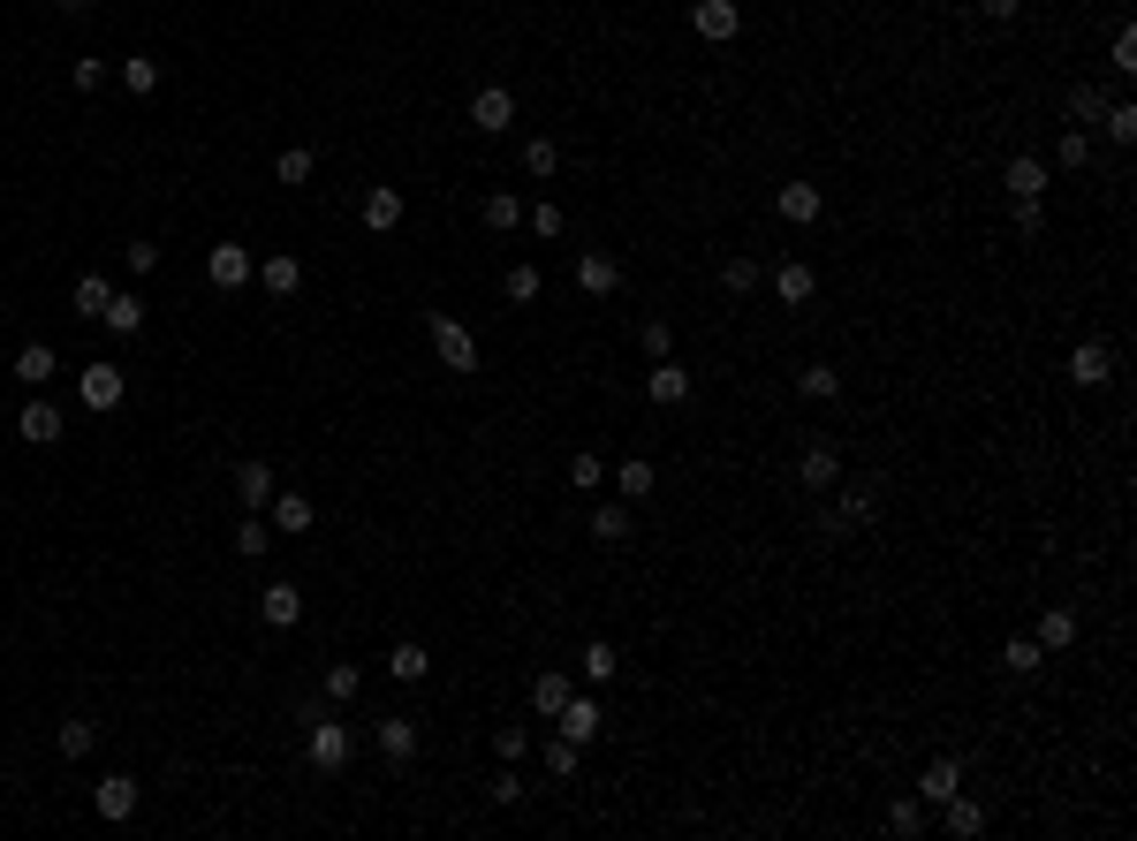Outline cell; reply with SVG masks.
<instances>
[{"instance_id":"58","label":"cell","mask_w":1137,"mask_h":841,"mask_svg":"<svg viewBox=\"0 0 1137 841\" xmlns=\"http://www.w3.org/2000/svg\"><path fill=\"white\" fill-rule=\"evenodd\" d=\"M486 797H493V803H523V781H516V773H493Z\"/></svg>"},{"instance_id":"49","label":"cell","mask_w":1137,"mask_h":841,"mask_svg":"<svg viewBox=\"0 0 1137 841\" xmlns=\"http://www.w3.org/2000/svg\"><path fill=\"white\" fill-rule=\"evenodd\" d=\"M637 341H645V357H668V349H675V327H668V319H645V327H637Z\"/></svg>"},{"instance_id":"5","label":"cell","mask_w":1137,"mask_h":841,"mask_svg":"<svg viewBox=\"0 0 1137 841\" xmlns=\"http://www.w3.org/2000/svg\"><path fill=\"white\" fill-rule=\"evenodd\" d=\"M690 387H698V379H690V364H675V357H652V372H645V394H652L660 410H682V402H690Z\"/></svg>"},{"instance_id":"60","label":"cell","mask_w":1137,"mask_h":841,"mask_svg":"<svg viewBox=\"0 0 1137 841\" xmlns=\"http://www.w3.org/2000/svg\"><path fill=\"white\" fill-rule=\"evenodd\" d=\"M986 16H994V23H1016V0H986Z\"/></svg>"},{"instance_id":"59","label":"cell","mask_w":1137,"mask_h":841,"mask_svg":"<svg viewBox=\"0 0 1137 841\" xmlns=\"http://www.w3.org/2000/svg\"><path fill=\"white\" fill-rule=\"evenodd\" d=\"M129 273H152V266H160V243H129Z\"/></svg>"},{"instance_id":"43","label":"cell","mask_w":1137,"mask_h":841,"mask_svg":"<svg viewBox=\"0 0 1137 841\" xmlns=\"http://www.w3.org/2000/svg\"><path fill=\"white\" fill-rule=\"evenodd\" d=\"M236 553H243V561H258V553H273V523H258V515H243V531H236Z\"/></svg>"},{"instance_id":"24","label":"cell","mask_w":1137,"mask_h":841,"mask_svg":"<svg viewBox=\"0 0 1137 841\" xmlns=\"http://www.w3.org/2000/svg\"><path fill=\"white\" fill-rule=\"evenodd\" d=\"M630 531H637V523H630V508H615V501H599V508H591V539H599V547H630Z\"/></svg>"},{"instance_id":"51","label":"cell","mask_w":1137,"mask_h":841,"mask_svg":"<svg viewBox=\"0 0 1137 841\" xmlns=\"http://www.w3.org/2000/svg\"><path fill=\"white\" fill-rule=\"evenodd\" d=\"M872 515H880V493H865V485L842 493V523H872Z\"/></svg>"},{"instance_id":"42","label":"cell","mask_w":1137,"mask_h":841,"mask_svg":"<svg viewBox=\"0 0 1137 841\" xmlns=\"http://www.w3.org/2000/svg\"><path fill=\"white\" fill-rule=\"evenodd\" d=\"M569 485H577V493H599V485H607V463H599L591 448H585V455H569Z\"/></svg>"},{"instance_id":"45","label":"cell","mask_w":1137,"mask_h":841,"mask_svg":"<svg viewBox=\"0 0 1137 841\" xmlns=\"http://www.w3.org/2000/svg\"><path fill=\"white\" fill-rule=\"evenodd\" d=\"M1099 129H1107L1115 144H1130V137H1137V107H1130V99H1115V107L1099 114Z\"/></svg>"},{"instance_id":"41","label":"cell","mask_w":1137,"mask_h":841,"mask_svg":"<svg viewBox=\"0 0 1137 841\" xmlns=\"http://www.w3.org/2000/svg\"><path fill=\"white\" fill-rule=\"evenodd\" d=\"M1085 160H1093V129H1069V137L1054 144V168H1069V174H1077Z\"/></svg>"},{"instance_id":"6","label":"cell","mask_w":1137,"mask_h":841,"mask_svg":"<svg viewBox=\"0 0 1137 841\" xmlns=\"http://www.w3.org/2000/svg\"><path fill=\"white\" fill-rule=\"evenodd\" d=\"M797 485H804V493H835V485H842V455H835L827 440L804 448V455H797Z\"/></svg>"},{"instance_id":"13","label":"cell","mask_w":1137,"mask_h":841,"mask_svg":"<svg viewBox=\"0 0 1137 841\" xmlns=\"http://www.w3.org/2000/svg\"><path fill=\"white\" fill-rule=\"evenodd\" d=\"M77 394H84V410H114L122 402V364H84Z\"/></svg>"},{"instance_id":"19","label":"cell","mask_w":1137,"mask_h":841,"mask_svg":"<svg viewBox=\"0 0 1137 841\" xmlns=\"http://www.w3.org/2000/svg\"><path fill=\"white\" fill-rule=\"evenodd\" d=\"M1001 182H1009V198H1047V182H1054V174H1047V160H1031V152H1016V160H1009V174H1001Z\"/></svg>"},{"instance_id":"9","label":"cell","mask_w":1137,"mask_h":841,"mask_svg":"<svg viewBox=\"0 0 1137 841\" xmlns=\"http://www.w3.org/2000/svg\"><path fill=\"white\" fill-rule=\"evenodd\" d=\"M372 743H379V758H387V765H410V758H418V720L387 713V720L372 728Z\"/></svg>"},{"instance_id":"44","label":"cell","mask_w":1137,"mask_h":841,"mask_svg":"<svg viewBox=\"0 0 1137 841\" xmlns=\"http://www.w3.org/2000/svg\"><path fill=\"white\" fill-rule=\"evenodd\" d=\"M720 289H728V296H751L758 289V258H728V266H720Z\"/></svg>"},{"instance_id":"26","label":"cell","mask_w":1137,"mask_h":841,"mask_svg":"<svg viewBox=\"0 0 1137 841\" xmlns=\"http://www.w3.org/2000/svg\"><path fill=\"white\" fill-rule=\"evenodd\" d=\"M561 705H569V674H561V668H547L539 682H531V713H539V720L553 728V713H561Z\"/></svg>"},{"instance_id":"50","label":"cell","mask_w":1137,"mask_h":841,"mask_svg":"<svg viewBox=\"0 0 1137 841\" xmlns=\"http://www.w3.org/2000/svg\"><path fill=\"white\" fill-rule=\"evenodd\" d=\"M547 773H553V781L577 773V743H569V735H553V743H547Z\"/></svg>"},{"instance_id":"30","label":"cell","mask_w":1137,"mask_h":841,"mask_svg":"<svg viewBox=\"0 0 1137 841\" xmlns=\"http://www.w3.org/2000/svg\"><path fill=\"white\" fill-rule=\"evenodd\" d=\"M1001 668H1009V674H1039V668H1047V644H1039V637H1009V644H1001Z\"/></svg>"},{"instance_id":"20","label":"cell","mask_w":1137,"mask_h":841,"mask_svg":"<svg viewBox=\"0 0 1137 841\" xmlns=\"http://www.w3.org/2000/svg\"><path fill=\"white\" fill-rule=\"evenodd\" d=\"M387 674H395V682H410V690H418L425 674H432V652H425L418 637H402V644H395V652H387Z\"/></svg>"},{"instance_id":"62","label":"cell","mask_w":1137,"mask_h":841,"mask_svg":"<svg viewBox=\"0 0 1137 841\" xmlns=\"http://www.w3.org/2000/svg\"><path fill=\"white\" fill-rule=\"evenodd\" d=\"M736 8H751V0H736Z\"/></svg>"},{"instance_id":"15","label":"cell","mask_w":1137,"mask_h":841,"mask_svg":"<svg viewBox=\"0 0 1137 841\" xmlns=\"http://www.w3.org/2000/svg\"><path fill=\"white\" fill-rule=\"evenodd\" d=\"M91 811H99V819H114V827H122L129 811H137V781H129V773H107V781H99V789H91Z\"/></svg>"},{"instance_id":"34","label":"cell","mask_w":1137,"mask_h":841,"mask_svg":"<svg viewBox=\"0 0 1137 841\" xmlns=\"http://www.w3.org/2000/svg\"><path fill=\"white\" fill-rule=\"evenodd\" d=\"M258 281H266V296H296V289H303V266H296V258H266Z\"/></svg>"},{"instance_id":"48","label":"cell","mask_w":1137,"mask_h":841,"mask_svg":"<svg viewBox=\"0 0 1137 841\" xmlns=\"http://www.w3.org/2000/svg\"><path fill=\"white\" fill-rule=\"evenodd\" d=\"M523 168H531V174H553V168H561V152H553V137H531V144H523Z\"/></svg>"},{"instance_id":"31","label":"cell","mask_w":1137,"mask_h":841,"mask_svg":"<svg viewBox=\"0 0 1137 841\" xmlns=\"http://www.w3.org/2000/svg\"><path fill=\"white\" fill-rule=\"evenodd\" d=\"M1039 644H1047V652H1069V644H1077V614H1069V607H1047V614H1039Z\"/></svg>"},{"instance_id":"7","label":"cell","mask_w":1137,"mask_h":841,"mask_svg":"<svg viewBox=\"0 0 1137 841\" xmlns=\"http://www.w3.org/2000/svg\"><path fill=\"white\" fill-rule=\"evenodd\" d=\"M258 622H266V630H296V622H303V591H296L289 577L266 584V591H258Z\"/></svg>"},{"instance_id":"46","label":"cell","mask_w":1137,"mask_h":841,"mask_svg":"<svg viewBox=\"0 0 1137 841\" xmlns=\"http://www.w3.org/2000/svg\"><path fill=\"white\" fill-rule=\"evenodd\" d=\"M91 743H99V728H91V720H61V758H84Z\"/></svg>"},{"instance_id":"29","label":"cell","mask_w":1137,"mask_h":841,"mask_svg":"<svg viewBox=\"0 0 1137 841\" xmlns=\"http://www.w3.org/2000/svg\"><path fill=\"white\" fill-rule=\"evenodd\" d=\"M99 327H107V334H137V327H144V303H137V296H107V311H99Z\"/></svg>"},{"instance_id":"4","label":"cell","mask_w":1137,"mask_h":841,"mask_svg":"<svg viewBox=\"0 0 1137 841\" xmlns=\"http://www.w3.org/2000/svg\"><path fill=\"white\" fill-rule=\"evenodd\" d=\"M251 273H258V266H251V251H243V243H212V251H206V281L220 296H236Z\"/></svg>"},{"instance_id":"57","label":"cell","mask_w":1137,"mask_h":841,"mask_svg":"<svg viewBox=\"0 0 1137 841\" xmlns=\"http://www.w3.org/2000/svg\"><path fill=\"white\" fill-rule=\"evenodd\" d=\"M493 751H501V758H523V751H531V735H523V728H493Z\"/></svg>"},{"instance_id":"25","label":"cell","mask_w":1137,"mask_h":841,"mask_svg":"<svg viewBox=\"0 0 1137 841\" xmlns=\"http://www.w3.org/2000/svg\"><path fill=\"white\" fill-rule=\"evenodd\" d=\"M53 372H61V357H53L46 341H23V349H16V379H23V387H46Z\"/></svg>"},{"instance_id":"8","label":"cell","mask_w":1137,"mask_h":841,"mask_svg":"<svg viewBox=\"0 0 1137 841\" xmlns=\"http://www.w3.org/2000/svg\"><path fill=\"white\" fill-rule=\"evenodd\" d=\"M774 212H781L789 228H811V220L827 212V198H819V182H781V190H774Z\"/></svg>"},{"instance_id":"22","label":"cell","mask_w":1137,"mask_h":841,"mask_svg":"<svg viewBox=\"0 0 1137 841\" xmlns=\"http://www.w3.org/2000/svg\"><path fill=\"white\" fill-rule=\"evenodd\" d=\"M956 789H964V765H956V758H932L926 773H918V797L926 803H948Z\"/></svg>"},{"instance_id":"2","label":"cell","mask_w":1137,"mask_h":841,"mask_svg":"<svg viewBox=\"0 0 1137 841\" xmlns=\"http://www.w3.org/2000/svg\"><path fill=\"white\" fill-rule=\"evenodd\" d=\"M425 334H432V357H440L448 372H478V341H470V327H456L448 311H425Z\"/></svg>"},{"instance_id":"28","label":"cell","mask_w":1137,"mask_h":841,"mask_svg":"<svg viewBox=\"0 0 1137 841\" xmlns=\"http://www.w3.org/2000/svg\"><path fill=\"white\" fill-rule=\"evenodd\" d=\"M107 296H114V281H107V273H84V281L69 289V311H77V319H99V311H107Z\"/></svg>"},{"instance_id":"16","label":"cell","mask_w":1137,"mask_h":841,"mask_svg":"<svg viewBox=\"0 0 1137 841\" xmlns=\"http://www.w3.org/2000/svg\"><path fill=\"white\" fill-rule=\"evenodd\" d=\"M16 432H23L31 448H61V410H53V402L39 394V402H23V418H16Z\"/></svg>"},{"instance_id":"11","label":"cell","mask_w":1137,"mask_h":841,"mask_svg":"<svg viewBox=\"0 0 1137 841\" xmlns=\"http://www.w3.org/2000/svg\"><path fill=\"white\" fill-rule=\"evenodd\" d=\"M470 122L486 129V137H501V129L516 122V91H508V84H486L478 99H470Z\"/></svg>"},{"instance_id":"56","label":"cell","mask_w":1137,"mask_h":841,"mask_svg":"<svg viewBox=\"0 0 1137 841\" xmlns=\"http://www.w3.org/2000/svg\"><path fill=\"white\" fill-rule=\"evenodd\" d=\"M1016 228L1039 236V228H1047V206H1039V198H1016Z\"/></svg>"},{"instance_id":"32","label":"cell","mask_w":1137,"mask_h":841,"mask_svg":"<svg viewBox=\"0 0 1137 841\" xmlns=\"http://www.w3.org/2000/svg\"><path fill=\"white\" fill-rule=\"evenodd\" d=\"M539 289H547V273H539V266H508V273H501V296H508V303H539Z\"/></svg>"},{"instance_id":"27","label":"cell","mask_w":1137,"mask_h":841,"mask_svg":"<svg viewBox=\"0 0 1137 841\" xmlns=\"http://www.w3.org/2000/svg\"><path fill=\"white\" fill-rule=\"evenodd\" d=\"M940 811H948V834H956V841H970V834H986V803H970L964 789H956V797L940 803Z\"/></svg>"},{"instance_id":"40","label":"cell","mask_w":1137,"mask_h":841,"mask_svg":"<svg viewBox=\"0 0 1137 841\" xmlns=\"http://www.w3.org/2000/svg\"><path fill=\"white\" fill-rule=\"evenodd\" d=\"M577 668H585L591 682H615V668H622V660H615V644H607V637H591V644H585V660H577Z\"/></svg>"},{"instance_id":"37","label":"cell","mask_w":1137,"mask_h":841,"mask_svg":"<svg viewBox=\"0 0 1137 841\" xmlns=\"http://www.w3.org/2000/svg\"><path fill=\"white\" fill-rule=\"evenodd\" d=\"M486 228H493V236H508V228H523V206H516L508 190H486Z\"/></svg>"},{"instance_id":"12","label":"cell","mask_w":1137,"mask_h":841,"mask_svg":"<svg viewBox=\"0 0 1137 841\" xmlns=\"http://www.w3.org/2000/svg\"><path fill=\"white\" fill-rule=\"evenodd\" d=\"M599 720H607V713H599V698H569V705H561V713H553V728H561V735H569V743H577V751H585L591 735H607V728H599Z\"/></svg>"},{"instance_id":"54","label":"cell","mask_w":1137,"mask_h":841,"mask_svg":"<svg viewBox=\"0 0 1137 841\" xmlns=\"http://www.w3.org/2000/svg\"><path fill=\"white\" fill-rule=\"evenodd\" d=\"M887 827H895V834H910V841L926 834V819H918V803H910V797H902L895 811H887Z\"/></svg>"},{"instance_id":"36","label":"cell","mask_w":1137,"mask_h":841,"mask_svg":"<svg viewBox=\"0 0 1137 841\" xmlns=\"http://www.w3.org/2000/svg\"><path fill=\"white\" fill-rule=\"evenodd\" d=\"M811 289H819V281H811V266H797V258L774 273V296H781V303H811Z\"/></svg>"},{"instance_id":"10","label":"cell","mask_w":1137,"mask_h":841,"mask_svg":"<svg viewBox=\"0 0 1137 841\" xmlns=\"http://www.w3.org/2000/svg\"><path fill=\"white\" fill-rule=\"evenodd\" d=\"M266 508H273L266 523H273L281 539H303V531L319 523V508H311V493H273V501H266Z\"/></svg>"},{"instance_id":"47","label":"cell","mask_w":1137,"mask_h":841,"mask_svg":"<svg viewBox=\"0 0 1137 841\" xmlns=\"http://www.w3.org/2000/svg\"><path fill=\"white\" fill-rule=\"evenodd\" d=\"M273 174H281V182H296V190H303V182H311V152H303V144H289V152H281V160H273Z\"/></svg>"},{"instance_id":"61","label":"cell","mask_w":1137,"mask_h":841,"mask_svg":"<svg viewBox=\"0 0 1137 841\" xmlns=\"http://www.w3.org/2000/svg\"><path fill=\"white\" fill-rule=\"evenodd\" d=\"M61 8H69V16H77V8H91V0H61Z\"/></svg>"},{"instance_id":"52","label":"cell","mask_w":1137,"mask_h":841,"mask_svg":"<svg viewBox=\"0 0 1137 841\" xmlns=\"http://www.w3.org/2000/svg\"><path fill=\"white\" fill-rule=\"evenodd\" d=\"M69 84H77V91H99V84H107V61H99V53H84V61L69 69Z\"/></svg>"},{"instance_id":"3","label":"cell","mask_w":1137,"mask_h":841,"mask_svg":"<svg viewBox=\"0 0 1137 841\" xmlns=\"http://www.w3.org/2000/svg\"><path fill=\"white\" fill-rule=\"evenodd\" d=\"M690 31H698L706 46H736V31H744V8H736V0H698V8H690Z\"/></svg>"},{"instance_id":"53","label":"cell","mask_w":1137,"mask_h":841,"mask_svg":"<svg viewBox=\"0 0 1137 841\" xmlns=\"http://www.w3.org/2000/svg\"><path fill=\"white\" fill-rule=\"evenodd\" d=\"M523 220H531V236H539V243H553V236H561V206H531Z\"/></svg>"},{"instance_id":"55","label":"cell","mask_w":1137,"mask_h":841,"mask_svg":"<svg viewBox=\"0 0 1137 841\" xmlns=\"http://www.w3.org/2000/svg\"><path fill=\"white\" fill-rule=\"evenodd\" d=\"M1115 69H1123V77H1137V31H1130V23L1115 31Z\"/></svg>"},{"instance_id":"17","label":"cell","mask_w":1137,"mask_h":841,"mask_svg":"<svg viewBox=\"0 0 1137 841\" xmlns=\"http://www.w3.org/2000/svg\"><path fill=\"white\" fill-rule=\"evenodd\" d=\"M1069 379H1077V387H1107V379H1115V349H1107V341H1085V349L1069 357Z\"/></svg>"},{"instance_id":"38","label":"cell","mask_w":1137,"mask_h":841,"mask_svg":"<svg viewBox=\"0 0 1137 841\" xmlns=\"http://www.w3.org/2000/svg\"><path fill=\"white\" fill-rule=\"evenodd\" d=\"M357 690H365V668H349V660H335V668H327V705H349Z\"/></svg>"},{"instance_id":"1","label":"cell","mask_w":1137,"mask_h":841,"mask_svg":"<svg viewBox=\"0 0 1137 841\" xmlns=\"http://www.w3.org/2000/svg\"><path fill=\"white\" fill-rule=\"evenodd\" d=\"M303 758H311V773H341L349 765V728L327 705H303Z\"/></svg>"},{"instance_id":"23","label":"cell","mask_w":1137,"mask_h":841,"mask_svg":"<svg viewBox=\"0 0 1137 841\" xmlns=\"http://www.w3.org/2000/svg\"><path fill=\"white\" fill-rule=\"evenodd\" d=\"M615 493H622V501H652V493H660V470L645 463V455H630V463L615 470Z\"/></svg>"},{"instance_id":"18","label":"cell","mask_w":1137,"mask_h":841,"mask_svg":"<svg viewBox=\"0 0 1137 841\" xmlns=\"http://www.w3.org/2000/svg\"><path fill=\"white\" fill-rule=\"evenodd\" d=\"M577 289H585V296H615V289H622V266H615L607 251H585V258H577Z\"/></svg>"},{"instance_id":"33","label":"cell","mask_w":1137,"mask_h":841,"mask_svg":"<svg viewBox=\"0 0 1137 841\" xmlns=\"http://www.w3.org/2000/svg\"><path fill=\"white\" fill-rule=\"evenodd\" d=\"M122 91H129V99H152V91H160V61L129 53V61H122Z\"/></svg>"},{"instance_id":"35","label":"cell","mask_w":1137,"mask_h":841,"mask_svg":"<svg viewBox=\"0 0 1137 841\" xmlns=\"http://www.w3.org/2000/svg\"><path fill=\"white\" fill-rule=\"evenodd\" d=\"M797 394H811V402H835V394H842V372H835V364H804V372H797Z\"/></svg>"},{"instance_id":"14","label":"cell","mask_w":1137,"mask_h":841,"mask_svg":"<svg viewBox=\"0 0 1137 841\" xmlns=\"http://www.w3.org/2000/svg\"><path fill=\"white\" fill-rule=\"evenodd\" d=\"M365 228H372V236H395V228H402V190H395V182H372V190H365Z\"/></svg>"},{"instance_id":"39","label":"cell","mask_w":1137,"mask_h":841,"mask_svg":"<svg viewBox=\"0 0 1137 841\" xmlns=\"http://www.w3.org/2000/svg\"><path fill=\"white\" fill-rule=\"evenodd\" d=\"M1107 107H1115V99H1107V91H1093V84H1077V91H1069V122H1077V129H1085V122H1099Z\"/></svg>"},{"instance_id":"21","label":"cell","mask_w":1137,"mask_h":841,"mask_svg":"<svg viewBox=\"0 0 1137 841\" xmlns=\"http://www.w3.org/2000/svg\"><path fill=\"white\" fill-rule=\"evenodd\" d=\"M236 493H243V508H266L273 493H281V485H273V463H258V455L236 463Z\"/></svg>"}]
</instances>
